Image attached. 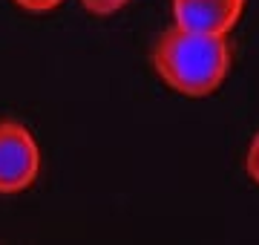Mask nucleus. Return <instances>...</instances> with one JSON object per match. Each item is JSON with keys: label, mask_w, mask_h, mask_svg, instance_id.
Returning a JSON list of instances; mask_svg holds the SVG:
<instances>
[{"label": "nucleus", "mask_w": 259, "mask_h": 245, "mask_svg": "<svg viewBox=\"0 0 259 245\" xmlns=\"http://www.w3.org/2000/svg\"><path fill=\"white\" fill-rule=\"evenodd\" d=\"M150 64L158 81L173 93L204 98L225 84L233 66V47L222 35H204L173 23L158 35Z\"/></svg>", "instance_id": "1"}, {"label": "nucleus", "mask_w": 259, "mask_h": 245, "mask_svg": "<svg viewBox=\"0 0 259 245\" xmlns=\"http://www.w3.org/2000/svg\"><path fill=\"white\" fill-rule=\"evenodd\" d=\"M40 144L26 124L0 121V196L23 193L40 176Z\"/></svg>", "instance_id": "2"}, {"label": "nucleus", "mask_w": 259, "mask_h": 245, "mask_svg": "<svg viewBox=\"0 0 259 245\" xmlns=\"http://www.w3.org/2000/svg\"><path fill=\"white\" fill-rule=\"evenodd\" d=\"M248 0H170L173 23L204 35L228 38L239 26Z\"/></svg>", "instance_id": "3"}, {"label": "nucleus", "mask_w": 259, "mask_h": 245, "mask_svg": "<svg viewBox=\"0 0 259 245\" xmlns=\"http://www.w3.org/2000/svg\"><path fill=\"white\" fill-rule=\"evenodd\" d=\"M133 0H81V6L90 15H95V18H110V15H115V12H121L124 6H130Z\"/></svg>", "instance_id": "4"}, {"label": "nucleus", "mask_w": 259, "mask_h": 245, "mask_svg": "<svg viewBox=\"0 0 259 245\" xmlns=\"http://www.w3.org/2000/svg\"><path fill=\"white\" fill-rule=\"evenodd\" d=\"M64 0H15V6L23 12H32V15H47V12H55Z\"/></svg>", "instance_id": "5"}, {"label": "nucleus", "mask_w": 259, "mask_h": 245, "mask_svg": "<svg viewBox=\"0 0 259 245\" xmlns=\"http://www.w3.org/2000/svg\"><path fill=\"white\" fill-rule=\"evenodd\" d=\"M245 170H248V176L259 185V133L250 139L248 144V153H245Z\"/></svg>", "instance_id": "6"}]
</instances>
